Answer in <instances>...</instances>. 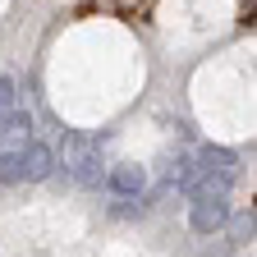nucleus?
Masks as SVG:
<instances>
[{"label": "nucleus", "instance_id": "1", "mask_svg": "<svg viewBox=\"0 0 257 257\" xmlns=\"http://www.w3.org/2000/svg\"><path fill=\"white\" fill-rule=\"evenodd\" d=\"M64 175L78 188H101L106 179V161H101V143H87L78 134L64 138Z\"/></svg>", "mask_w": 257, "mask_h": 257}, {"label": "nucleus", "instance_id": "2", "mask_svg": "<svg viewBox=\"0 0 257 257\" xmlns=\"http://www.w3.org/2000/svg\"><path fill=\"white\" fill-rule=\"evenodd\" d=\"M230 193L220 188H193L188 193V225L193 234H220L225 225H230Z\"/></svg>", "mask_w": 257, "mask_h": 257}, {"label": "nucleus", "instance_id": "3", "mask_svg": "<svg viewBox=\"0 0 257 257\" xmlns=\"http://www.w3.org/2000/svg\"><path fill=\"white\" fill-rule=\"evenodd\" d=\"M106 193L110 198H143L147 193V170L138 166V161H115V166H106Z\"/></svg>", "mask_w": 257, "mask_h": 257}, {"label": "nucleus", "instance_id": "4", "mask_svg": "<svg viewBox=\"0 0 257 257\" xmlns=\"http://www.w3.org/2000/svg\"><path fill=\"white\" fill-rule=\"evenodd\" d=\"M55 152L42 143V138H28L23 147H19V170H23V184H42V179H51L55 175Z\"/></svg>", "mask_w": 257, "mask_h": 257}, {"label": "nucleus", "instance_id": "5", "mask_svg": "<svg viewBox=\"0 0 257 257\" xmlns=\"http://www.w3.org/2000/svg\"><path fill=\"white\" fill-rule=\"evenodd\" d=\"M198 156H193V152H179L175 161H170V170H166V184L175 188V193H184V198H188V193L193 188H198Z\"/></svg>", "mask_w": 257, "mask_h": 257}, {"label": "nucleus", "instance_id": "6", "mask_svg": "<svg viewBox=\"0 0 257 257\" xmlns=\"http://www.w3.org/2000/svg\"><path fill=\"white\" fill-rule=\"evenodd\" d=\"M19 110V78L0 74V128H5V119Z\"/></svg>", "mask_w": 257, "mask_h": 257}, {"label": "nucleus", "instance_id": "7", "mask_svg": "<svg viewBox=\"0 0 257 257\" xmlns=\"http://www.w3.org/2000/svg\"><path fill=\"white\" fill-rule=\"evenodd\" d=\"M14 184H23V170H19V147L0 152V188H14Z\"/></svg>", "mask_w": 257, "mask_h": 257}, {"label": "nucleus", "instance_id": "8", "mask_svg": "<svg viewBox=\"0 0 257 257\" xmlns=\"http://www.w3.org/2000/svg\"><path fill=\"white\" fill-rule=\"evenodd\" d=\"M110 216L115 220H143L147 216V202L143 198H119V202H110Z\"/></svg>", "mask_w": 257, "mask_h": 257}, {"label": "nucleus", "instance_id": "9", "mask_svg": "<svg viewBox=\"0 0 257 257\" xmlns=\"http://www.w3.org/2000/svg\"><path fill=\"white\" fill-rule=\"evenodd\" d=\"M243 239H252V211L234 216V225H230V243H243Z\"/></svg>", "mask_w": 257, "mask_h": 257}]
</instances>
